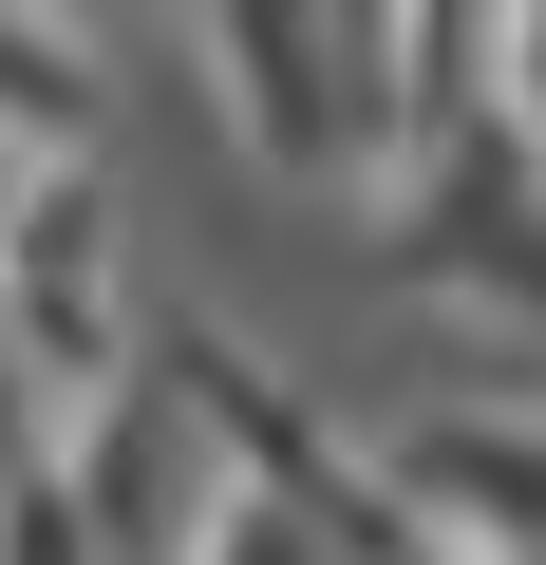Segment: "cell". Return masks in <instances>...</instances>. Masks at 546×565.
Here are the masks:
<instances>
[{"label": "cell", "instance_id": "6da1fadb", "mask_svg": "<svg viewBox=\"0 0 546 565\" xmlns=\"http://www.w3.org/2000/svg\"><path fill=\"white\" fill-rule=\"evenodd\" d=\"M226 57H245V76H226V95H245V132L283 151V170H358V151L396 132L377 95H340V39H321V0H226Z\"/></svg>", "mask_w": 546, "mask_h": 565}]
</instances>
